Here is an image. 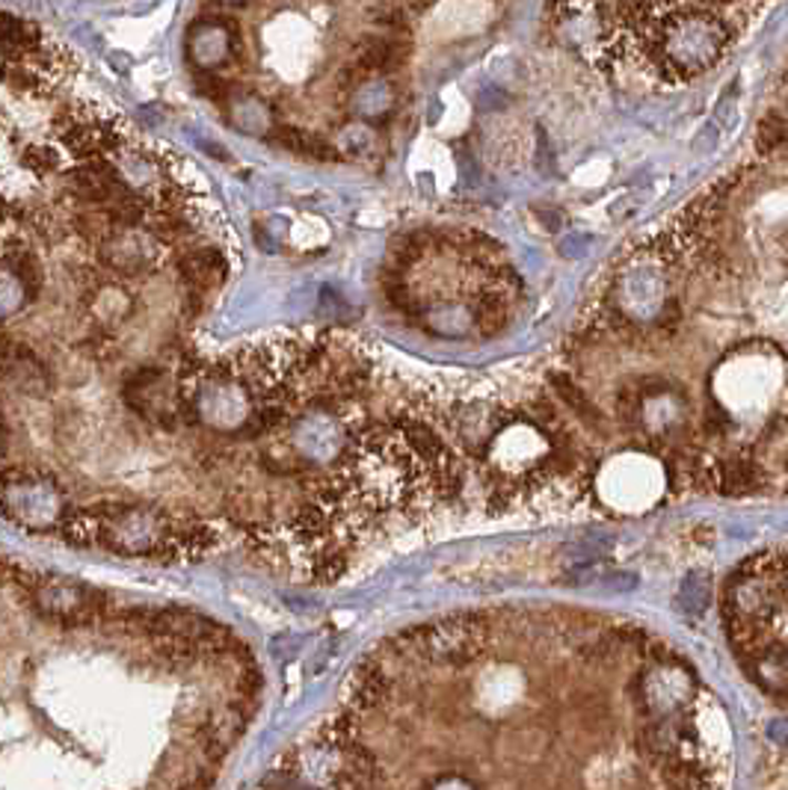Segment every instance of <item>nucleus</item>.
<instances>
[{"instance_id":"nucleus-7","label":"nucleus","mask_w":788,"mask_h":790,"mask_svg":"<svg viewBox=\"0 0 788 790\" xmlns=\"http://www.w3.org/2000/svg\"><path fill=\"white\" fill-rule=\"evenodd\" d=\"M407 637L416 639V652L427 657L430 664L462 666L483 655L487 625L481 622V616H457V619L436 622V625L412 630Z\"/></svg>"},{"instance_id":"nucleus-19","label":"nucleus","mask_w":788,"mask_h":790,"mask_svg":"<svg viewBox=\"0 0 788 790\" xmlns=\"http://www.w3.org/2000/svg\"><path fill=\"white\" fill-rule=\"evenodd\" d=\"M786 471H788V468H786Z\"/></svg>"},{"instance_id":"nucleus-12","label":"nucleus","mask_w":788,"mask_h":790,"mask_svg":"<svg viewBox=\"0 0 788 790\" xmlns=\"http://www.w3.org/2000/svg\"><path fill=\"white\" fill-rule=\"evenodd\" d=\"M228 276L226 255L214 246H193L178 258V279L187 288L191 311H199L211 290L219 288Z\"/></svg>"},{"instance_id":"nucleus-16","label":"nucleus","mask_w":788,"mask_h":790,"mask_svg":"<svg viewBox=\"0 0 788 790\" xmlns=\"http://www.w3.org/2000/svg\"><path fill=\"white\" fill-rule=\"evenodd\" d=\"M199 92L205 95V99H214V101H226L228 95H232V86H228V81L223 78V74L217 72H202L199 78Z\"/></svg>"},{"instance_id":"nucleus-5","label":"nucleus","mask_w":788,"mask_h":790,"mask_svg":"<svg viewBox=\"0 0 788 790\" xmlns=\"http://www.w3.org/2000/svg\"><path fill=\"white\" fill-rule=\"evenodd\" d=\"M28 595L33 611L48 622L81 628L92 625L104 611V598L95 586L65 575H39L28 581Z\"/></svg>"},{"instance_id":"nucleus-18","label":"nucleus","mask_w":788,"mask_h":790,"mask_svg":"<svg viewBox=\"0 0 788 790\" xmlns=\"http://www.w3.org/2000/svg\"><path fill=\"white\" fill-rule=\"evenodd\" d=\"M217 3H232L235 7V3H249V0H217Z\"/></svg>"},{"instance_id":"nucleus-4","label":"nucleus","mask_w":788,"mask_h":790,"mask_svg":"<svg viewBox=\"0 0 788 790\" xmlns=\"http://www.w3.org/2000/svg\"><path fill=\"white\" fill-rule=\"evenodd\" d=\"M51 145L60 154L63 170H69V163L78 166V163L108 161L110 154L122 152L127 145V127L122 116L110 110L95 107V104H74L57 119Z\"/></svg>"},{"instance_id":"nucleus-11","label":"nucleus","mask_w":788,"mask_h":790,"mask_svg":"<svg viewBox=\"0 0 788 790\" xmlns=\"http://www.w3.org/2000/svg\"><path fill=\"white\" fill-rule=\"evenodd\" d=\"M0 379L21 394L45 397L51 391V370L28 343L0 332Z\"/></svg>"},{"instance_id":"nucleus-6","label":"nucleus","mask_w":788,"mask_h":790,"mask_svg":"<svg viewBox=\"0 0 788 790\" xmlns=\"http://www.w3.org/2000/svg\"><path fill=\"white\" fill-rule=\"evenodd\" d=\"M166 249L170 246L152 225H131V228H113L108 240L95 246V255L110 276L136 281L152 276L164 264Z\"/></svg>"},{"instance_id":"nucleus-8","label":"nucleus","mask_w":788,"mask_h":790,"mask_svg":"<svg viewBox=\"0 0 788 790\" xmlns=\"http://www.w3.org/2000/svg\"><path fill=\"white\" fill-rule=\"evenodd\" d=\"M125 400L140 418H145L154 427L175 430V427L187 423L178 379L166 377L161 368H143L131 373L125 382Z\"/></svg>"},{"instance_id":"nucleus-17","label":"nucleus","mask_w":788,"mask_h":790,"mask_svg":"<svg viewBox=\"0 0 788 790\" xmlns=\"http://www.w3.org/2000/svg\"><path fill=\"white\" fill-rule=\"evenodd\" d=\"M430 790H478V788L469 784L465 779H460V776H442V779L433 781V788Z\"/></svg>"},{"instance_id":"nucleus-3","label":"nucleus","mask_w":788,"mask_h":790,"mask_svg":"<svg viewBox=\"0 0 788 790\" xmlns=\"http://www.w3.org/2000/svg\"><path fill=\"white\" fill-rule=\"evenodd\" d=\"M69 494L51 474L0 468V515L28 533H63L72 519Z\"/></svg>"},{"instance_id":"nucleus-15","label":"nucleus","mask_w":788,"mask_h":790,"mask_svg":"<svg viewBox=\"0 0 788 790\" xmlns=\"http://www.w3.org/2000/svg\"><path fill=\"white\" fill-rule=\"evenodd\" d=\"M788 140V125L786 119L779 116V113H770L765 122L759 125V134H756V143H759V152H777L779 145Z\"/></svg>"},{"instance_id":"nucleus-2","label":"nucleus","mask_w":788,"mask_h":790,"mask_svg":"<svg viewBox=\"0 0 788 790\" xmlns=\"http://www.w3.org/2000/svg\"><path fill=\"white\" fill-rule=\"evenodd\" d=\"M733 42V30L712 7L682 3L658 19L644 39V54L664 74L690 78L712 69Z\"/></svg>"},{"instance_id":"nucleus-14","label":"nucleus","mask_w":788,"mask_h":790,"mask_svg":"<svg viewBox=\"0 0 788 790\" xmlns=\"http://www.w3.org/2000/svg\"><path fill=\"white\" fill-rule=\"evenodd\" d=\"M552 386L563 403L570 406L572 412L579 414L581 423H587L590 430H598V427H602V414H598V409L590 403V397L584 394V391H581V388L575 386L570 377H561V373H557V377L552 379Z\"/></svg>"},{"instance_id":"nucleus-10","label":"nucleus","mask_w":788,"mask_h":790,"mask_svg":"<svg viewBox=\"0 0 788 790\" xmlns=\"http://www.w3.org/2000/svg\"><path fill=\"white\" fill-rule=\"evenodd\" d=\"M241 51V30L237 21L228 19H208L196 21L187 30V54L191 63L199 72H217L223 65H228Z\"/></svg>"},{"instance_id":"nucleus-9","label":"nucleus","mask_w":788,"mask_h":790,"mask_svg":"<svg viewBox=\"0 0 788 790\" xmlns=\"http://www.w3.org/2000/svg\"><path fill=\"white\" fill-rule=\"evenodd\" d=\"M83 308L99 335H113L134 317L136 294L116 276L83 281Z\"/></svg>"},{"instance_id":"nucleus-1","label":"nucleus","mask_w":788,"mask_h":790,"mask_svg":"<svg viewBox=\"0 0 788 790\" xmlns=\"http://www.w3.org/2000/svg\"><path fill=\"white\" fill-rule=\"evenodd\" d=\"M182 524L154 503H101L72 512L63 536L74 545H101L119 557H164L178 554Z\"/></svg>"},{"instance_id":"nucleus-13","label":"nucleus","mask_w":788,"mask_h":790,"mask_svg":"<svg viewBox=\"0 0 788 790\" xmlns=\"http://www.w3.org/2000/svg\"><path fill=\"white\" fill-rule=\"evenodd\" d=\"M273 140H276L282 148H288V152L299 154V157H308V161H318V163L345 161L336 145L327 143L324 136L311 134V131H303V127H294V125L276 127V136H273Z\"/></svg>"}]
</instances>
